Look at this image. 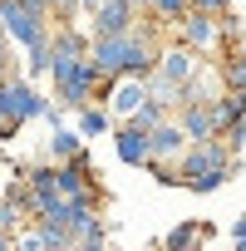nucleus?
<instances>
[{
	"mask_svg": "<svg viewBox=\"0 0 246 251\" xmlns=\"http://www.w3.org/2000/svg\"><path fill=\"white\" fill-rule=\"evenodd\" d=\"M133 30H138L133 0H103L89 15V40H113V35H133Z\"/></svg>",
	"mask_w": 246,
	"mask_h": 251,
	"instance_id": "6",
	"label": "nucleus"
},
{
	"mask_svg": "<svg viewBox=\"0 0 246 251\" xmlns=\"http://www.w3.org/2000/svg\"><path fill=\"white\" fill-rule=\"evenodd\" d=\"M202 64H207V59H202L197 50L177 45V40L158 50V74H163V79H172V84H187V79H192V74H197Z\"/></svg>",
	"mask_w": 246,
	"mask_h": 251,
	"instance_id": "9",
	"label": "nucleus"
},
{
	"mask_svg": "<svg viewBox=\"0 0 246 251\" xmlns=\"http://www.w3.org/2000/svg\"><path fill=\"white\" fill-rule=\"evenodd\" d=\"M0 5H20V0H0Z\"/></svg>",
	"mask_w": 246,
	"mask_h": 251,
	"instance_id": "31",
	"label": "nucleus"
},
{
	"mask_svg": "<svg viewBox=\"0 0 246 251\" xmlns=\"http://www.w3.org/2000/svg\"><path fill=\"white\" fill-rule=\"evenodd\" d=\"M0 187H5V182H0Z\"/></svg>",
	"mask_w": 246,
	"mask_h": 251,
	"instance_id": "32",
	"label": "nucleus"
},
{
	"mask_svg": "<svg viewBox=\"0 0 246 251\" xmlns=\"http://www.w3.org/2000/svg\"><path fill=\"white\" fill-rule=\"evenodd\" d=\"M15 251H45V236H40L35 222H30L25 231H15Z\"/></svg>",
	"mask_w": 246,
	"mask_h": 251,
	"instance_id": "22",
	"label": "nucleus"
},
{
	"mask_svg": "<svg viewBox=\"0 0 246 251\" xmlns=\"http://www.w3.org/2000/svg\"><path fill=\"white\" fill-rule=\"evenodd\" d=\"M221 64V84L231 89V94H246V54L236 50V54H226V59H217Z\"/></svg>",
	"mask_w": 246,
	"mask_h": 251,
	"instance_id": "19",
	"label": "nucleus"
},
{
	"mask_svg": "<svg viewBox=\"0 0 246 251\" xmlns=\"http://www.w3.org/2000/svg\"><path fill=\"white\" fill-rule=\"evenodd\" d=\"M49 79H54V99L64 108H74V113L89 108L94 94H98V69L89 59H54L49 64Z\"/></svg>",
	"mask_w": 246,
	"mask_h": 251,
	"instance_id": "2",
	"label": "nucleus"
},
{
	"mask_svg": "<svg viewBox=\"0 0 246 251\" xmlns=\"http://www.w3.org/2000/svg\"><path fill=\"white\" fill-rule=\"evenodd\" d=\"M113 153H118V163H128V168H148V163H153L148 133H143V128H133V123L113 128Z\"/></svg>",
	"mask_w": 246,
	"mask_h": 251,
	"instance_id": "11",
	"label": "nucleus"
},
{
	"mask_svg": "<svg viewBox=\"0 0 246 251\" xmlns=\"http://www.w3.org/2000/svg\"><path fill=\"white\" fill-rule=\"evenodd\" d=\"M168 118H172V113H168L163 103H153V99H148V103H143V108L133 113V128H143V133H153L158 123H168Z\"/></svg>",
	"mask_w": 246,
	"mask_h": 251,
	"instance_id": "21",
	"label": "nucleus"
},
{
	"mask_svg": "<svg viewBox=\"0 0 246 251\" xmlns=\"http://www.w3.org/2000/svg\"><path fill=\"white\" fill-rule=\"evenodd\" d=\"M172 118L182 123L187 143H212V138H217V118H212V108H207V103H182Z\"/></svg>",
	"mask_w": 246,
	"mask_h": 251,
	"instance_id": "12",
	"label": "nucleus"
},
{
	"mask_svg": "<svg viewBox=\"0 0 246 251\" xmlns=\"http://www.w3.org/2000/svg\"><path fill=\"white\" fill-rule=\"evenodd\" d=\"M45 108H49V99H45L25 74H10L5 84H0V113H5L15 128H25V123L45 118Z\"/></svg>",
	"mask_w": 246,
	"mask_h": 251,
	"instance_id": "3",
	"label": "nucleus"
},
{
	"mask_svg": "<svg viewBox=\"0 0 246 251\" xmlns=\"http://www.w3.org/2000/svg\"><path fill=\"white\" fill-rule=\"evenodd\" d=\"M207 173H236V158H231V148H226L221 138L192 143V148L177 158V182H182V187H192V182L207 177Z\"/></svg>",
	"mask_w": 246,
	"mask_h": 251,
	"instance_id": "4",
	"label": "nucleus"
},
{
	"mask_svg": "<svg viewBox=\"0 0 246 251\" xmlns=\"http://www.w3.org/2000/svg\"><path fill=\"white\" fill-rule=\"evenodd\" d=\"M153 5H158V0H133V10H143V15H148Z\"/></svg>",
	"mask_w": 246,
	"mask_h": 251,
	"instance_id": "29",
	"label": "nucleus"
},
{
	"mask_svg": "<svg viewBox=\"0 0 246 251\" xmlns=\"http://www.w3.org/2000/svg\"><path fill=\"white\" fill-rule=\"evenodd\" d=\"M192 10H202V15H226L231 0H192Z\"/></svg>",
	"mask_w": 246,
	"mask_h": 251,
	"instance_id": "25",
	"label": "nucleus"
},
{
	"mask_svg": "<svg viewBox=\"0 0 246 251\" xmlns=\"http://www.w3.org/2000/svg\"><path fill=\"white\" fill-rule=\"evenodd\" d=\"M0 35H5V30H0Z\"/></svg>",
	"mask_w": 246,
	"mask_h": 251,
	"instance_id": "33",
	"label": "nucleus"
},
{
	"mask_svg": "<svg viewBox=\"0 0 246 251\" xmlns=\"http://www.w3.org/2000/svg\"><path fill=\"white\" fill-rule=\"evenodd\" d=\"M207 236V226H197V222H182V226H172L168 231V241H163V251H197V241Z\"/></svg>",
	"mask_w": 246,
	"mask_h": 251,
	"instance_id": "18",
	"label": "nucleus"
},
{
	"mask_svg": "<svg viewBox=\"0 0 246 251\" xmlns=\"http://www.w3.org/2000/svg\"><path fill=\"white\" fill-rule=\"evenodd\" d=\"M0 30L10 35V45L15 50H45L49 45V35H54V20H49V10L40 5V0H20V5H0Z\"/></svg>",
	"mask_w": 246,
	"mask_h": 251,
	"instance_id": "1",
	"label": "nucleus"
},
{
	"mask_svg": "<svg viewBox=\"0 0 246 251\" xmlns=\"http://www.w3.org/2000/svg\"><path fill=\"white\" fill-rule=\"evenodd\" d=\"M226 177H231V173H207V177H197V182H192V192H217Z\"/></svg>",
	"mask_w": 246,
	"mask_h": 251,
	"instance_id": "24",
	"label": "nucleus"
},
{
	"mask_svg": "<svg viewBox=\"0 0 246 251\" xmlns=\"http://www.w3.org/2000/svg\"><path fill=\"white\" fill-rule=\"evenodd\" d=\"M79 153H84V133H79V128H54L49 158H54V163H69V158H79Z\"/></svg>",
	"mask_w": 246,
	"mask_h": 251,
	"instance_id": "16",
	"label": "nucleus"
},
{
	"mask_svg": "<svg viewBox=\"0 0 246 251\" xmlns=\"http://www.w3.org/2000/svg\"><path fill=\"white\" fill-rule=\"evenodd\" d=\"M212 118H217V138L226 133V128H236V123H246V94H221L217 103H212Z\"/></svg>",
	"mask_w": 246,
	"mask_h": 251,
	"instance_id": "14",
	"label": "nucleus"
},
{
	"mask_svg": "<svg viewBox=\"0 0 246 251\" xmlns=\"http://www.w3.org/2000/svg\"><path fill=\"white\" fill-rule=\"evenodd\" d=\"M69 251H108V241H79V246H69Z\"/></svg>",
	"mask_w": 246,
	"mask_h": 251,
	"instance_id": "28",
	"label": "nucleus"
},
{
	"mask_svg": "<svg viewBox=\"0 0 246 251\" xmlns=\"http://www.w3.org/2000/svg\"><path fill=\"white\" fill-rule=\"evenodd\" d=\"M148 103V79H113L108 94H103V108L123 123H133V113Z\"/></svg>",
	"mask_w": 246,
	"mask_h": 251,
	"instance_id": "8",
	"label": "nucleus"
},
{
	"mask_svg": "<svg viewBox=\"0 0 246 251\" xmlns=\"http://www.w3.org/2000/svg\"><path fill=\"white\" fill-rule=\"evenodd\" d=\"M177 35V45H187V50H197V54H212L217 45H221V15H202V10H187L177 25H172Z\"/></svg>",
	"mask_w": 246,
	"mask_h": 251,
	"instance_id": "7",
	"label": "nucleus"
},
{
	"mask_svg": "<svg viewBox=\"0 0 246 251\" xmlns=\"http://www.w3.org/2000/svg\"><path fill=\"white\" fill-rule=\"evenodd\" d=\"M0 251H15V236H5V231H0Z\"/></svg>",
	"mask_w": 246,
	"mask_h": 251,
	"instance_id": "30",
	"label": "nucleus"
},
{
	"mask_svg": "<svg viewBox=\"0 0 246 251\" xmlns=\"http://www.w3.org/2000/svg\"><path fill=\"white\" fill-rule=\"evenodd\" d=\"M10 74H15V45H10V35H0V84Z\"/></svg>",
	"mask_w": 246,
	"mask_h": 251,
	"instance_id": "23",
	"label": "nucleus"
},
{
	"mask_svg": "<svg viewBox=\"0 0 246 251\" xmlns=\"http://www.w3.org/2000/svg\"><path fill=\"white\" fill-rule=\"evenodd\" d=\"M148 148H153V163L177 168V158H182L192 143H187V133H182V123H177V118H168V123H158V128L148 133Z\"/></svg>",
	"mask_w": 246,
	"mask_h": 251,
	"instance_id": "10",
	"label": "nucleus"
},
{
	"mask_svg": "<svg viewBox=\"0 0 246 251\" xmlns=\"http://www.w3.org/2000/svg\"><path fill=\"white\" fill-rule=\"evenodd\" d=\"M113 113L103 108V103H89V108H79V133L84 138H98V133H113Z\"/></svg>",
	"mask_w": 246,
	"mask_h": 251,
	"instance_id": "15",
	"label": "nucleus"
},
{
	"mask_svg": "<svg viewBox=\"0 0 246 251\" xmlns=\"http://www.w3.org/2000/svg\"><path fill=\"white\" fill-rule=\"evenodd\" d=\"M49 54H54V59H89V35H84L79 25H54Z\"/></svg>",
	"mask_w": 246,
	"mask_h": 251,
	"instance_id": "13",
	"label": "nucleus"
},
{
	"mask_svg": "<svg viewBox=\"0 0 246 251\" xmlns=\"http://www.w3.org/2000/svg\"><path fill=\"white\" fill-rule=\"evenodd\" d=\"M59 222L69 226L74 246H79V241H108V236H103V217H98V192L64 197V207H59Z\"/></svg>",
	"mask_w": 246,
	"mask_h": 251,
	"instance_id": "5",
	"label": "nucleus"
},
{
	"mask_svg": "<svg viewBox=\"0 0 246 251\" xmlns=\"http://www.w3.org/2000/svg\"><path fill=\"white\" fill-rule=\"evenodd\" d=\"M187 10H192V0H158V5H153L148 15H153L158 25H177V20H182Z\"/></svg>",
	"mask_w": 246,
	"mask_h": 251,
	"instance_id": "20",
	"label": "nucleus"
},
{
	"mask_svg": "<svg viewBox=\"0 0 246 251\" xmlns=\"http://www.w3.org/2000/svg\"><path fill=\"white\" fill-rule=\"evenodd\" d=\"M148 99H153V103H163L168 113H177V108H182V84H172V79L153 74V79H148Z\"/></svg>",
	"mask_w": 246,
	"mask_h": 251,
	"instance_id": "17",
	"label": "nucleus"
},
{
	"mask_svg": "<svg viewBox=\"0 0 246 251\" xmlns=\"http://www.w3.org/2000/svg\"><path fill=\"white\" fill-rule=\"evenodd\" d=\"M231 251H246V217L231 222Z\"/></svg>",
	"mask_w": 246,
	"mask_h": 251,
	"instance_id": "26",
	"label": "nucleus"
},
{
	"mask_svg": "<svg viewBox=\"0 0 246 251\" xmlns=\"http://www.w3.org/2000/svg\"><path fill=\"white\" fill-rule=\"evenodd\" d=\"M15 133H20V128H15V123H10V118H5V113H0V143H10V138H15Z\"/></svg>",
	"mask_w": 246,
	"mask_h": 251,
	"instance_id": "27",
	"label": "nucleus"
}]
</instances>
